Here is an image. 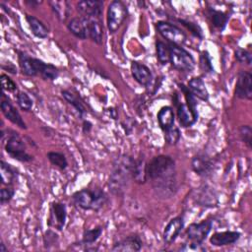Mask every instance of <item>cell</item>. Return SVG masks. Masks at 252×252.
Masks as SVG:
<instances>
[{
	"label": "cell",
	"instance_id": "cell-15",
	"mask_svg": "<svg viewBox=\"0 0 252 252\" xmlns=\"http://www.w3.org/2000/svg\"><path fill=\"white\" fill-rule=\"evenodd\" d=\"M191 167L199 176L207 177L213 172L214 162L208 156L197 155L191 160Z\"/></svg>",
	"mask_w": 252,
	"mask_h": 252
},
{
	"label": "cell",
	"instance_id": "cell-28",
	"mask_svg": "<svg viewBox=\"0 0 252 252\" xmlns=\"http://www.w3.org/2000/svg\"><path fill=\"white\" fill-rule=\"evenodd\" d=\"M1 168V183L3 185L11 186L15 179L17 178V170L11 166V164L5 162L4 160L0 161Z\"/></svg>",
	"mask_w": 252,
	"mask_h": 252
},
{
	"label": "cell",
	"instance_id": "cell-29",
	"mask_svg": "<svg viewBox=\"0 0 252 252\" xmlns=\"http://www.w3.org/2000/svg\"><path fill=\"white\" fill-rule=\"evenodd\" d=\"M49 5L60 21H65L70 15V5L67 1H50Z\"/></svg>",
	"mask_w": 252,
	"mask_h": 252
},
{
	"label": "cell",
	"instance_id": "cell-7",
	"mask_svg": "<svg viewBox=\"0 0 252 252\" xmlns=\"http://www.w3.org/2000/svg\"><path fill=\"white\" fill-rule=\"evenodd\" d=\"M156 28L158 33L170 44L181 46L186 41V33L180 28L171 23L160 21L156 24Z\"/></svg>",
	"mask_w": 252,
	"mask_h": 252
},
{
	"label": "cell",
	"instance_id": "cell-43",
	"mask_svg": "<svg viewBox=\"0 0 252 252\" xmlns=\"http://www.w3.org/2000/svg\"><path fill=\"white\" fill-rule=\"evenodd\" d=\"M15 194V189L12 186H7V187H3L0 191V202L1 204H5L8 203L12 200L13 196Z\"/></svg>",
	"mask_w": 252,
	"mask_h": 252
},
{
	"label": "cell",
	"instance_id": "cell-14",
	"mask_svg": "<svg viewBox=\"0 0 252 252\" xmlns=\"http://www.w3.org/2000/svg\"><path fill=\"white\" fill-rule=\"evenodd\" d=\"M131 74L137 83L146 88H148L153 81V74L150 68L138 61L131 62Z\"/></svg>",
	"mask_w": 252,
	"mask_h": 252
},
{
	"label": "cell",
	"instance_id": "cell-22",
	"mask_svg": "<svg viewBox=\"0 0 252 252\" xmlns=\"http://www.w3.org/2000/svg\"><path fill=\"white\" fill-rule=\"evenodd\" d=\"M188 90L197 98L207 101L209 99V93L207 91L206 85L201 77H195L191 79L188 83Z\"/></svg>",
	"mask_w": 252,
	"mask_h": 252
},
{
	"label": "cell",
	"instance_id": "cell-46",
	"mask_svg": "<svg viewBox=\"0 0 252 252\" xmlns=\"http://www.w3.org/2000/svg\"><path fill=\"white\" fill-rule=\"evenodd\" d=\"M7 64H8L7 67L2 66V68H3L4 70H8V72H10V73H12V74H17V68L15 67V65L12 64L11 62H7Z\"/></svg>",
	"mask_w": 252,
	"mask_h": 252
},
{
	"label": "cell",
	"instance_id": "cell-30",
	"mask_svg": "<svg viewBox=\"0 0 252 252\" xmlns=\"http://www.w3.org/2000/svg\"><path fill=\"white\" fill-rule=\"evenodd\" d=\"M61 94H62V96L65 98V100L77 110L80 117L82 118L83 115L86 113V107L83 104V102L80 100V98L76 94H74L73 93L67 90H63Z\"/></svg>",
	"mask_w": 252,
	"mask_h": 252
},
{
	"label": "cell",
	"instance_id": "cell-5",
	"mask_svg": "<svg viewBox=\"0 0 252 252\" xmlns=\"http://www.w3.org/2000/svg\"><path fill=\"white\" fill-rule=\"evenodd\" d=\"M169 62L171 66L180 72H191L195 67L193 56L183 47L169 44Z\"/></svg>",
	"mask_w": 252,
	"mask_h": 252
},
{
	"label": "cell",
	"instance_id": "cell-32",
	"mask_svg": "<svg viewBox=\"0 0 252 252\" xmlns=\"http://www.w3.org/2000/svg\"><path fill=\"white\" fill-rule=\"evenodd\" d=\"M102 231V226H96L92 229H85L83 232L82 243L85 245H93L99 238Z\"/></svg>",
	"mask_w": 252,
	"mask_h": 252
},
{
	"label": "cell",
	"instance_id": "cell-27",
	"mask_svg": "<svg viewBox=\"0 0 252 252\" xmlns=\"http://www.w3.org/2000/svg\"><path fill=\"white\" fill-rule=\"evenodd\" d=\"M208 16H209V19H210L212 25L217 30H219L220 32L224 30V28L226 27V24L228 22V16L225 13H223L221 11L215 10V9H209Z\"/></svg>",
	"mask_w": 252,
	"mask_h": 252
},
{
	"label": "cell",
	"instance_id": "cell-40",
	"mask_svg": "<svg viewBox=\"0 0 252 252\" xmlns=\"http://www.w3.org/2000/svg\"><path fill=\"white\" fill-rule=\"evenodd\" d=\"M184 27H186L187 30L190 31V32L196 36V37H199V38H203V32H202V29L200 28L199 25H197L196 23L194 22H191V21H187V20H183V19H179L178 20Z\"/></svg>",
	"mask_w": 252,
	"mask_h": 252
},
{
	"label": "cell",
	"instance_id": "cell-42",
	"mask_svg": "<svg viewBox=\"0 0 252 252\" xmlns=\"http://www.w3.org/2000/svg\"><path fill=\"white\" fill-rule=\"evenodd\" d=\"M1 84H2L3 90L6 92L14 93L18 89L16 83L10 77H8V75H6V74L1 75Z\"/></svg>",
	"mask_w": 252,
	"mask_h": 252
},
{
	"label": "cell",
	"instance_id": "cell-47",
	"mask_svg": "<svg viewBox=\"0 0 252 252\" xmlns=\"http://www.w3.org/2000/svg\"><path fill=\"white\" fill-rule=\"evenodd\" d=\"M26 3L27 4H29V5H31V6H34V5H38V4H40L41 3V1H26Z\"/></svg>",
	"mask_w": 252,
	"mask_h": 252
},
{
	"label": "cell",
	"instance_id": "cell-44",
	"mask_svg": "<svg viewBox=\"0 0 252 252\" xmlns=\"http://www.w3.org/2000/svg\"><path fill=\"white\" fill-rule=\"evenodd\" d=\"M180 249L182 251H204L205 247L202 245V243L189 241L187 243H184Z\"/></svg>",
	"mask_w": 252,
	"mask_h": 252
},
{
	"label": "cell",
	"instance_id": "cell-37",
	"mask_svg": "<svg viewBox=\"0 0 252 252\" xmlns=\"http://www.w3.org/2000/svg\"><path fill=\"white\" fill-rule=\"evenodd\" d=\"M59 75V71L57 69V67H55L54 65L52 64H48V63H45L44 67L42 68V71L40 73V77L44 80H55Z\"/></svg>",
	"mask_w": 252,
	"mask_h": 252
},
{
	"label": "cell",
	"instance_id": "cell-45",
	"mask_svg": "<svg viewBox=\"0 0 252 252\" xmlns=\"http://www.w3.org/2000/svg\"><path fill=\"white\" fill-rule=\"evenodd\" d=\"M93 124L89 120H84L83 121V132L84 133H89L92 130Z\"/></svg>",
	"mask_w": 252,
	"mask_h": 252
},
{
	"label": "cell",
	"instance_id": "cell-48",
	"mask_svg": "<svg viewBox=\"0 0 252 252\" xmlns=\"http://www.w3.org/2000/svg\"><path fill=\"white\" fill-rule=\"evenodd\" d=\"M8 249L5 247V244L3 242H1L0 244V252H7Z\"/></svg>",
	"mask_w": 252,
	"mask_h": 252
},
{
	"label": "cell",
	"instance_id": "cell-8",
	"mask_svg": "<svg viewBox=\"0 0 252 252\" xmlns=\"http://www.w3.org/2000/svg\"><path fill=\"white\" fill-rule=\"evenodd\" d=\"M173 102L176 106V112H177V118L180 123V125L184 128L192 126L198 119V111L197 107H192L188 105L187 103H183L180 101L178 95L174 94Z\"/></svg>",
	"mask_w": 252,
	"mask_h": 252
},
{
	"label": "cell",
	"instance_id": "cell-34",
	"mask_svg": "<svg viewBox=\"0 0 252 252\" xmlns=\"http://www.w3.org/2000/svg\"><path fill=\"white\" fill-rule=\"evenodd\" d=\"M16 99H17V103L20 106V108L23 109L24 111H31V109L32 108L33 101L27 93L18 92V94L16 95Z\"/></svg>",
	"mask_w": 252,
	"mask_h": 252
},
{
	"label": "cell",
	"instance_id": "cell-4",
	"mask_svg": "<svg viewBox=\"0 0 252 252\" xmlns=\"http://www.w3.org/2000/svg\"><path fill=\"white\" fill-rule=\"evenodd\" d=\"M5 151L12 158L21 162H29L32 159V157L27 153L25 142L15 131H8Z\"/></svg>",
	"mask_w": 252,
	"mask_h": 252
},
{
	"label": "cell",
	"instance_id": "cell-25",
	"mask_svg": "<svg viewBox=\"0 0 252 252\" xmlns=\"http://www.w3.org/2000/svg\"><path fill=\"white\" fill-rule=\"evenodd\" d=\"M103 37V26L98 18H89V38L100 44Z\"/></svg>",
	"mask_w": 252,
	"mask_h": 252
},
{
	"label": "cell",
	"instance_id": "cell-20",
	"mask_svg": "<svg viewBox=\"0 0 252 252\" xmlns=\"http://www.w3.org/2000/svg\"><path fill=\"white\" fill-rule=\"evenodd\" d=\"M1 110L2 113L4 114V116L11 121L13 124L17 125L18 127L22 128V129H27V125L25 123V121L23 120L20 112L17 110V108L8 100L2 99L1 101Z\"/></svg>",
	"mask_w": 252,
	"mask_h": 252
},
{
	"label": "cell",
	"instance_id": "cell-31",
	"mask_svg": "<svg viewBox=\"0 0 252 252\" xmlns=\"http://www.w3.org/2000/svg\"><path fill=\"white\" fill-rule=\"evenodd\" d=\"M50 163L60 170H64L68 166V161L64 154L59 152H48L46 155Z\"/></svg>",
	"mask_w": 252,
	"mask_h": 252
},
{
	"label": "cell",
	"instance_id": "cell-39",
	"mask_svg": "<svg viewBox=\"0 0 252 252\" xmlns=\"http://www.w3.org/2000/svg\"><path fill=\"white\" fill-rule=\"evenodd\" d=\"M235 59L241 63V64H245L247 66H250L251 65V62H252V57H251V53L246 50V49H243V48H236L235 50Z\"/></svg>",
	"mask_w": 252,
	"mask_h": 252
},
{
	"label": "cell",
	"instance_id": "cell-24",
	"mask_svg": "<svg viewBox=\"0 0 252 252\" xmlns=\"http://www.w3.org/2000/svg\"><path fill=\"white\" fill-rule=\"evenodd\" d=\"M158 125L162 131H165L174 125L175 115L172 107L170 106H163L158 112L157 115Z\"/></svg>",
	"mask_w": 252,
	"mask_h": 252
},
{
	"label": "cell",
	"instance_id": "cell-33",
	"mask_svg": "<svg viewBox=\"0 0 252 252\" xmlns=\"http://www.w3.org/2000/svg\"><path fill=\"white\" fill-rule=\"evenodd\" d=\"M156 53H157V58L160 64L165 65L169 62V48H168V45L165 44L163 41L157 40Z\"/></svg>",
	"mask_w": 252,
	"mask_h": 252
},
{
	"label": "cell",
	"instance_id": "cell-17",
	"mask_svg": "<svg viewBox=\"0 0 252 252\" xmlns=\"http://www.w3.org/2000/svg\"><path fill=\"white\" fill-rule=\"evenodd\" d=\"M183 226L184 220L182 217H175L172 220H170L169 222L165 225L162 232V238L164 242L167 244L174 242L179 233L181 232Z\"/></svg>",
	"mask_w": 252,
	"mask_h": 252
},
{
	"label": "cell",
	"instance_id": "cell-2",
	"mask_svg": "<svg viewBox=\"0 0 252 252\" xmlns=\"http://www.w3.org/2000/svg\"><path fill=\"white\" fill-rule=\"evenodd\" d=\"M134 162L135 158L127 155H123L114 160L108 180V187L112 193L120 194L125 190L128 181L132 178Z\"/></svg>",
	"mask_w": 252,
	"mask_h": 252
},
{
	"label": "cell",
	"instance_id": "cell-12",
	"mask_svg": "<svg viewBox=\"0 0 252 252\" xmlns=\"http://www.w3.org/2000/svg\"><path fill=\"white\" fill-rule=\"evenodd\" d=\"M235 95L241 99L252 98V75L248 71L240 70L235 85Z\"/></svg>",
	"mask_w": 252,
	"mask_h": 252
},
{
	"label": "cell",
	"instance_id": "cell-41",
	"mask_svg": "<svg viewBox=\"0 0 252 252\" xmlns=\"http://www.w3.org/2000/svg\"><path fill=\"white\" fill-rule=\"evenodd\" d=\"M58 242V235L55 233V231L48 229L44 232L43 235V244L45 248H50L51 246H54Z\"/></svg>",
	"mask_w": 252,
	"mask_h": 252
},
{
	"label": "cell",
	"instance_id": "cell-9",
	"mask_svg": "<svg viewBox=\"0 0 252 252\" xmlns=\"http://www.w3.org/2000/svg\"><path fill=\"white\" fill-rule=\"evenodd\" d=\"M18 61L21 72L29 77L39 76L43 66L45 65V62L42 60L31 57L22 51H18Z\"/></svg>",
	"mask_w": 252,
	"mask_h": 252
},
{
	"label": "cell",
	"instance_id": "cell-6",
	"mask_svg": "<svg viewBox=\"0 0 252 252\" xmlns=\"http://www.w3.org/2000/svg\"><path fill=\"white\" fill-rule=\"evenodd\" d=\"M127 8L123 2L119 0L112 1L107 8L106 24L110 32H115L121 27L127 17Z\"/></svg>",
	"mask_w": 252,
	"mask_h": 252
},
{
	"label": "cell",
	"instance_id": "cell-38",
	"mask_svg": "<svg viewBox=\"0 0 252 252\" xmlns=\"http://www.w3.org/2000/svg\"><path fill=\"white\" fill-rule=\"evenodd\" d=\"M239 136L242 142L251 149L252 147V129L249 125H242L239 127Z\"/></svg>",
	"mask_w": 252,
	"mask_h": 252
},
{
	"label": "cell",
	"instance_id": "cell-23",
	"mask_svg": "<svg viewBox=\"0 0 252 252\" xmlns=\"http://www.w3.org/2000/svg\"><path fill=\"white\" fill-rule=\"evenodd\" d=\"M147 165L146 158L144 155L140 156L137 159H135L133 171H132V179L138 184H144L147 181Z\"/></svg>",
	"mask_w": 252,
	"mask_h": 252
},
{
	"label": "cell",
	"instance_id": "cell-21",
	"mask_svg": "<svg viewBox=\"0 0 252 252\" xmlns=\"http://www.w3.org/2000/svg\"><path fill=\"white\" fill-rule=\"evenodd\" d=\"M240 233L238 231H220L215 232L210 237V243L214 246H225L235 243L240 238Z\"/></svg>",
	"mask_w": 252,
	"mask_h": 252
},
{
	"label": "cell",
	"instance_id": "cell-36",
	"mask_svg": "<svg viewBox=\"0 0 252 252\" xmlns=\"http://www.w3.org/2000/svg\"><path fill=\"white\" fill-rule=\"evenodd\" d=\"M199 64H200L201 70L205 74L213 73L214 72V68H213L212 61H211V56H210L208 51H203L201 53L200 58H199Z\"/></svg>",
	"mask_w": 252,
	"mask_h": 252
},
{
	"label": "cell",
	"instance_id": "cell-3",
	"mask_svg": "<svg viewBox=\"0 0 252 252\" xmlns=\"http://www.w3.org/2000/svg\"><path fill=\"white\" fill-rule=\"evenodd\" d=\"M74 204L85 211H99L107 202L106 193L99 187L84 188L72 196Z\"/></svg>",
	"mask_w": 252,
	"mask_h": 252
},
{
	"label": "cell",
	"instance_id": "cell-35",
	"mask_svg": "<svg viewBox=\"0 0 252 252\" xmlns=\"http://www.w3.org/2000/svg\"><path fill=\"white\" fill-rule=\"evenodd\" d=\"M163 132H164V140L169 145H176L177 142L180 140L181 134L179 129L175 125H173L172 127H170L169 129Z\"/></svg>",
	"mask_w": 252,
	"mask_h": 252
},
{
	"label": "cell",
	"instance_id": "cell-26",
	"mask_svg": "<svg viewBox=\"0 0 252 252\" xmlns=\"http://www.w3.org/2000/svg\"><path fill=\"white\" fill-rule=\"evenodd\" d=\"M26 20L32 30V32L39 38H45L48 35V29L45 27V25L35 18L34 16L32 15H27Z\"/></svg>",
	"mask_w": 252,
	"mask_h": 252
},
{
	"label": "cell",
	"instance_id": "cell-18",
	"mask_svg": "<svg viewBox=\"0 0 252 252\" xmlns=\"http://www.w3.org/2000/svg\"><path fill=\"white\" fill-rule=\"evenodd\" d=\"M143 246V241L138 234H130L125 238L115 242L113 247L111 248L112 251H140Z\"/></svg>",
	"mask_w": 252,
	"mask_h": 252
},
{
	"label": "cell",
	"instance_id": "cell-11",
	"mask_svg": "<svg viewBox=\"0 0 252 252\" xmlns=\"http://www.w3.org/2000/svg\"><path fill=\"white\" fill-rule=\"evenodd\" d=\"M213 226L211 220H204L200 222H193L189 224L186 229V235L189 241L203 243V241L209 235Z\"/></svg>",
	"mask_w": 252,
	"mask_h": 252
},
{
	"label": "cell",
	"instance_id": "cell-13",
	"mask_svg": "<svg viewBox=\"0 0 252 252\" xmlns=\"http://www.w3.org/2000/svg\"><path fill=\"white\" fill-rule=\"evenodd\" d=\"M103 2L98 0H82L77 3V10L81 16L87 18H98L102 14Z\"/></svg>",
	"mask_w": 252,
	"mask_h": 252
},
{
	"label": "cell",
	"instance_id": "cell-1",
	"mask_svg": "<svg viewBox=\"0 0 252 252\" xmlns=\"http://www.w3.org/2000/svg\"><path fill=\"white\" fill-rule=\"evenodd\" d=\"M148 179L158 196L169 198L174 195L177 188L174 159L165 155L154 157L147 165Z\"/></svg>",
	"mask_w": 252,
	"mask_h": 252
},
{
	"label": "cell",
	"instance_id": "cell-19",
	"mask_svg": "<svg viewBox=\"0 0 252 252\" xmlns=\"http://www.w3.org/2000/svg\"><path fill=\"white\" fill-rule=\"evenodd\" d=\"M194 198L197 204L203 207H215L219 203L215 190L207 185L198 188Z\"/></svg>",
	"mask_w": 252,
	"mask_h": 252
},
{
	"label": "cell",
	"instance_id": "cell-16",
	"mask_svg": "<svg viewBox=\"0 0 252 252\" xmlns=\"http://www.w3.org/2000/svg\"><path fill=\"white\" fill-rule=\"evenodd\" d=\"M67 27L76 37L80 39L89 38V18L84 16L75 17L70 20Z\"/></svg>",
	"mask_w": 252,
	"mask_h": 252
},
{
	"label": "cell",
	"instance_id": "cell-10",
	"mask_svg": "<svg viewBox=\"0 0 252 252\" xmlns=\"http://www.w3.org/2000/svg\"><path fill=\"white\" fill-rule=\"evenodd\" d=\"M67 219V209L64 203L53 202L50 205L47 225L57 230H62L65 226Z\"/></svg>",
	"mask_w": 252,
	"mask_h": 252
}]
</instances>
